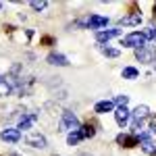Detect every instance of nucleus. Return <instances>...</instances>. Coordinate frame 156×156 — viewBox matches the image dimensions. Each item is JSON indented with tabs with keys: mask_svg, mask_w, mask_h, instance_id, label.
Wrapping results in <instances>:
<instances>
[{
	"mask_svg": "<svg viewBox=\"0 0 156 156\" xmlns=\"http://www.w3.org/2000/svg\"><path fill=\"white\" fill-rule=\"evenodd\" d=\"M117 142H119V144H125L127 148H131V146L137 144V137H135V135H119Z\"/></svg>",
	"mask_w": 156,
	"mask_h": 156,
	"instance_id": "nucleus-16",
	"label": "nucleus"
},
{
	"mask_svg": "<svg viewBox=\"0 0 156 156\" xmlns=\"http://www.w3.org/2000/svg\"><path fill=\"white\" fill-rule=\"evenodd\" d=\"M0 140H2V142H9V144H17V142L21 140V131H19L17 127L2 129V133H0Z\"/></svg>",
	"mask_w": 156,
	"mask_h": 156,
	"instance_id": "nucleus-8",
	"label": "nucleus"
},
{
	"mask_svg": "<svg viewBox=\"0 0 156 156\" xmlns=\"http://www.w3.org/2000/svg\"><path fill=\"white\" fill-rule=\"evenodd\" d=\"M150 133H156V117L150 119Z\"/></svg>",
	"mask_w": 156,
	"mask_h": 156,
	"instance_id": "nucleus-23",
	"label": "nucleus"
},
{
	"mask_svg": "<svg viewBox=\"0 0 156 156\" xmlns=\"http://www.w3.org/2000/svg\"><path fill=\"white\" fill-rule=\"evenodd\" d=\"M148 42H146V37L142 31H133V34H127V36H123L121 37V46L123 48H133V50H137V48H142V46H146Z\"/></svg>",
	"mask_w": 156,
	"mask_h": 156,
	"instance_id": "nucleus-3",
	"label": "nucleus"
},
{
	"mask_svg": "<svg viewBox=\"0 0 156 156\" xmlns=\"http://www.w3.org/2000/svg\"><path fill=\"white\" fill-rule=\"evenodd\" d=\"M29 6H31L34 11H44V9L48 6V2H44V0H40V2H37V0H34V2H29Z\"/></svg>",
	"mask_w": 156,
	"mask_h": 156,
	"instance_id": "nucleus-22",
	"label": "nucleus"
},
{
	"mask_svg": "<svg viewBox=\"0 0 156 156\" xmlns=\"http://www.w3.org/2000/svg\"><path fill=\"white\" fill-rule=\"evenodd\" d=\"M121 75H123V79H137V77H140V71H137L135 67H125V69L121 71Z\"/></svg>",
	"mask_w": 156,
	"mask_h": 156,
	"instance_id": "nucleus-15",
	"label": "nucleus"
},
{
	"mask_svg": "<svg viewBox=\"0 0 156 156\" xmlns=\"http://www.w3.org/2000/svg\"><path fill=\"white\" fill-rule=\"evenodd\" d=\"M142 23V15L140 12H133L127 17H121L119 19V27H131V25H140Z\"/></svg>",
	"mask_w": 156,
	"mask_h": 156,
	"instance_id": "nucleus-11",
	"label": "nucleus"
},
{
	"mask_svg": "<svg viewBox=\"0 0 156 156\" xmlns=\"http://www.w3.org/2000/svg\"><path fill=\"white\" fill-rule=\"evenodd\" d=\"M142 150H144L146 154H156V144L150 140V142H144L142 144Z\"/></svg>",
	"mask_w": 156,
	"mask_h": 156,
	"instance_id": "nucleus-20",
	"label": "nucleus"
},
{
	"mask_svg": "<svg viewBox=\"0 0 156 156\" xmlns=\"http://www.w3.org/2000/svg\"><path fill=\"white\" fill-rule=\"evenodd\" d=\"M0 9H2V2H0Z\"/></svg>",
	"mask_w": 156,
	"mask_h": 156,
	"instance_id": "nucleus-25",
	"label": "nucleus"
},
{
	"mask_svg": "<svg viewBox=\"0 0 156 156\" xmlns=\"http://www.w3.org/2000/svg\"><path fill=\"white\" fill-rule=\"evenodd\" d=\"M81 140H83V135H81V131H79V129H77V131L67 133V144H69V146H77Z\"/></svg>",
	"mask_w": 156,
	"mask_h": 156,
	"instance_id": "nucleus-14",
	"label": "nucleus"
},
{
	"mask_svg": "<svg viewBox=\"0 0 156 156\" xmlns=\"http://www.w3.org/2000/svg\"><path fill=\"white\" fill-rule=\"evenodd\" d=\"M115 106H127V102H129V96H125V94H121V96H117L115 100Z\"/></svg>",
	"mask_w": 156,
	"mask_h": 156,
	"instance_id": "nucleus-21",
	"label": "nucleus"
},
{
	"mask_svg": "<svg viewBox=\"0 0 156 156\" xmlns=\"http://www.w3.org/2000/svg\"><path fill=\"white\" fill-rule=\"evenodd\" d=\"M36 121H37V115H36V112H27V115H23V117H21L19 125H17V129H19V131L31 129V127L36 125Z\"/></svg>",
	"mask_w": 156,
	"mask_h": 156,
	"instance_id": "nucleus-10",
	"label": "nucleus"
},
{
	"mask_svg": "<svg viewBox=\"0 0 156 156\" xmlns=\"http://www.w3.org/2000/svg\"><path fill=\"white\" fill-rule=\"evenodd\" d=\"M142 34H144L146 42H156V29L154 27H146V29H142Z\"/></svg>",
	"mask_w": 156,
	"mask_h": 156,
	"instance_id": "nucleus-18",
	"label": "nucleus"
},
{
	"mask_svg": "<svg viewBox=\"0 0 156 156\" xmlns=\"http://www.w3.org/2000/svg\"><path fill=\"white\" fill-rule=\"evenodd\" d=\"M79 131H81V135H83V140H85V137H94V135H96V129H94L92 125H83V127H79Z\"/></svg>",
	"mask_w": 156,
	"mask_h": 156,
	"instance_id": "nucleus-19",
	"label": "nucleus"
},
{
	"mask_svg": "<svg viewBox=\"0 0 156 156\" xmlns=\"http://www.w3.org/2000/svg\"><path fill=\"white\" fill-rule=\"evenodd\" d=\"M81 125H79V119H77V115L73 112V110H65L62 115H60V121H58V131H77Z\"/></svg>",
	"mask_w": 156,
	"mask_h": 156,
	"instance_id": "nucleus-1",
	"label": "nucleus"
},
{
	"mask_svg": "<svg viewBox=\"0 0 156 156\" xmlns=\"http://www.w3.org/2000/svg\"><path fill=\"white\" fill-rule=\"evenodd\" d=\"M121 34H123V29H119V27H112V29H102V31H98V34H96V40L100 42V44H104V42L112 40V37H119Z\"/></svg>",
	"mask_w": 156,
	"mask_h": 156,
	"instance_id": "nucleus-9",
	"label": "nucleus"
},
{
	"mask_svg": "<svg viewBox=\"0 0 156 156\" xmlns=\"http://www.w3.org/2000/svg\"><path fill=\"white\" fill-rule=\"evenodd\" d=\"M100 52H102L104 56H108V58H117L121 54L119 48H110V46H100Z\"/></svg>",
	"mask_w": 156,
	"mask_h": 156,
	"instance_id": "nucleus-17",
	"label": "nucleus"
},
{
	"mask_svg": "<svg viewBox=\"0 0 156 156\" xmlns=\"http://www.w3.org/2000/svg\"><path fill=\"white\" fill-rule=\"evenodd\" d=\"M131 117H133L131 131H133V135H135V133H140V129H142V125H144V121L148 119V117H150V108L146 106V104H137V106L133 108Z\"/></svg>",
	"mask_w": 156,
	"mask_h": 156,
	"instance_id": "nucleus-2",
	"label": "nucleus"
},
{
	"mask_svg": "<svg viewBox=\"0 0 156 156\" xmlns=\"http://www.w3.org/2000/svg\"><path fill=\"white\" fill-rule=\"evenodd\" d=\"M106 25H108V17H102V15H90L85 19V27H90V29L102 31V27H106Z\"/></svg>",
	"mask_w": 156,
	"mask_h": 156,
	"instance_id": "nucleus-6",
	"label": "nucleus"
},
{
	"mask_svg": "<svg viewBox=\"0 0 156 156\" xmlns=\"http://www.w3.org/2000/svg\"><path fill=\"white\" fill-rule=\"evenodd\" d=\"M135 58L140 62H144V65H152V62H156V48L146 44V46L135 50Z\"/></svg>",
	"mask_w": 156,
	"mask_h": 156,
	"instance_id": "nucleus-4",
	"label": "nucleus"
},
{
	"mask_svg": "<svg viewBox=\"0 0 156 156\" xmlns=\"http://www.w3.org/2000/svg\"><path fill=\"white\" fill-rule=\"evenodd\" d=\"M94 112L98 115H106V112H115V102L112 100H102L94 106Z\"/></svg>",
	"mask_w": 156,
	"mask_h": 156,
	"instance_id": "nucleus-13",
	"label": "nucleus"
},
{
	"mask_svg": "<svg viewBox=\"0 0 156 156\" xmlns=\"http://www.w3.org/2000/svg\"><path fill=\"white\" fill-rule=\"evenodd\" d=\"M81 156H90V154H81Z\"/></svg>",
	"mask_w": 156,
	"mask_h": 156,
	"instance_id": "nucleus-24",
	"label": "nucleus"
},
{
	"mask_svg": "<svg viewBox=\"0 0 156 156\" xmlns=\"http://www.w3.org/2000/svg\"><path fill=\"white\" fill-rule=\"evenodd\" d=\"M129 119H131V112H129L127 106H117L115 108V121H117L119 127H125V125L129 123Z\"/></svg>",
	"mask_w": 156,
	"mask_h": 156,
	"instance_id": "nucleus-7",
	"label": "nucleus"
},
{
	"mask_svg": "<svg viewBox=\"0 0 156 156\" xmlns=\"http://www.w3.org/2000/svg\"><path fill=\"white\" fill-rule=\"evenodd\" d=\"M25 144L31 146V148H40V150H44V148L48 146V140H46L40 131H31V133L25 135Z\"/></svg>",
	"mask_w": 156,
	"mask_h": 156,
	"instance_id": "nucleus-5",
	"label": "nucleus"
},
{
	"mask_svg": "<svg viewBox=\"0 0 156 156\" xmlns=\"http://www.w3.org/2000/svg\"><path fill=\"white\" fill-rule=\"evenodd\" d=\"M46 60H48V65H54V67H67L69 65V58L58 54V52H50Z\"/></svg>",
	"mask_w": 156,
	"mask_h": 156,
	"instance_id": "nucleus-12",
	"label": "nucleus"
}]
</instances>
